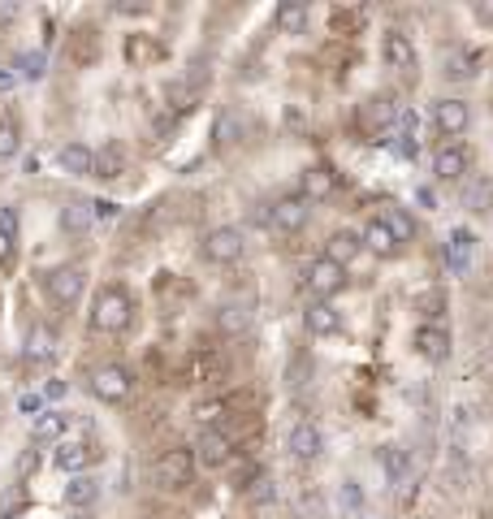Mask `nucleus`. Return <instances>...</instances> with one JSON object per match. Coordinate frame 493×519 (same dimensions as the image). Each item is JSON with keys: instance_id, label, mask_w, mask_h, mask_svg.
I'll use <instances>...</instances> for the list:
<instances>
[{"instance_id": "1", "label": "nucleus", "mask_w": 493, "mask_h": 519, "mask_svg": "<svg viewBox=\"0 0 493 519\" xmlns=\"http://www.w3.org/2000/svg\"><path fill=\"white\" fill-rule=\"evenodd\" d=\"M131 316H134V303L122 286H104L96 294V303H91V329L96 333H122L131 324Z\"/></svg>"}, {"instance_id": "2", "label": "nucleus", "mask_w": 493, "mask_h": 519, "mask_svg": "<svg viewBox=\"0 0 493 519\" xmlns=\"http://www.w3.org/2000/svg\"><path fill=\"white\" fill-rule=\"evenodd\" d=\"M199 252H203L208 264H238L243 252H247V238H243V229L238 226H217V229L203 234Z\"/></svg>"}, {"instance_id": "3", "label": "nucleus", "mask_w": 493, "mask_h": 519, "mask_svg": "<svg viewBox=\"0 0 493 519\" xmlns=\"http://www.w3.org/2000/svg\"><path fill=\"white\" fill-rule=\"evenodd\" d=\"M44 291L52 303H61V307H74L83 291H87V273L78 268V264H61V268H52V273H44Z\"/></svg>"}, {"instance_id": "4", "label": "nucleus", "mask_w": 493, "mask_h": 519, "mask_svg": "<svg viewBox=\"0 0 493 519\" xmlns=\"http://www.w3.org/2000/svg\"><path fill=\"white\" fill-rule=\"evenodd\" d=\"M152 476H156V485H161V489L191 485V476H195V454L187 451V446H173V451H164L161 459H156V467H152Z\"/></svg>"}, {"instance_id": "5", "label": "nucleus", "mask_w": 493, "mask_h": 519, "mask_svg": "<svg viewBox=\"0 0 493 519\" xmlns=\"http://www.w3.org/2000/svg\"><path fill=\"white\" fill-rule=\"evenodd\" d=\"M134 389V377L131 368H122V363H99L96 372H91V394H96L99 403H126Z\"/></svg>"}, {"instance_id": "6", "label": "nucleus", "mask_w": 493, "mask_h": 519, "mask_svg": "<svg viewBox=\"0 0 493 519\" xmlns=\"http://www.w3.org/2000/svg\"><path fill=\"white\" fill-rule=\"evenodd\" d=\"M303 282H307V291L316 294V299H333V294H342L346 291V268H342V264H333V260H312V264H307V277H303Z\"/></svg>"}, {"instance_id": "7", "label": "nucleus", "mask_w": 493, "mask_h": 519, "mask_svg": "<svg viewBox=\"0 0 493 519\" xmlns=\"http://www.w3.org/2000/svg\"><path fill=\"white\" fill-rule=\"evenodd\" d=\"M433 126L441 130L446 139L467 134V126H472V108H467V100H459V96L437 100V104H433Z\"/></svg>"}, {"instance_id": "8", "label": "nucleus", "mask_w": 493, "mask_h": 519, "mask_svg": "<svg viewBox=\"0 0 493 519\" xmlns=\"http://www.w3.org/2000/svg\"><path fill=\"white\" fill-rule=\"evenodd\" d=\"M286 446H290V454H295L298 463H316L321 451H325V433H321L316 424L298 420V424H290V433H286Z\"/></svg>"}, {"instance_id": "9", "label": "nucleus", "mask_w": 493, "mask_h": 519, "mask_svg": "<svg viewBox=\"0 0 493 519\" xmlns=\"http://www.w3.org/2000/svg\"><path fill=\"white\" fill-rule=\"evenodd\" d=\"M307 204L298 199V195H282L273 208H268V226L273 229H282V234H298V229L307 226Z\"/></svg>"}, {"instance_id": "10", "label": "nucleus", "mask_w": 493, "mask_h": 519, "mask_svg": "<svg viewBox=\"0 0 493 519\" xmlns=\"http://www.w3.org/2000/svg\"><path fill=\"white\" fill-rule=\"evenodd\" d=\"M191 454H195V463H203V467H226L230 454H234V442L221 433V428H203Z\"/></svg>"}, {"instance_id": "11", "label": "nucleus", "mask_w": 493, "mask_h": 519, "mask_svg": "<svg viewBox=\"0 0 493 519\" xmlns=\"http://www.w3.org/2000/svg\"><path fill=\"white\" fill-rule=\"evenodd\" d=\"M467 169H472V156H467V148H459V143H446V148L433 152V173L441 182H459V178H467Z\"/></svg>"}, {"instance_id": "12", "label": "nucleus", "mask_w": 493, "mask_h": 519, "mask_svg": "<svg viewBox=\"0 0 493 519\" xmlns=\"http://www.w3.org/2000/svg\"><path fill=\"white\" fill-rule=\"evenodd\" d=\"M416 351H420V359H428V363H446V359H450V333H446L441 324H420V329H416Z\"/></svg>"}, {"instance_id": "13", "label": "nucleus", "mask_w": 493, "mask_h": 519, "mask_svg": "<svg viewBox=\"0 0 493 519\" xmlns=\"http://www.w3.org/2000/svg\"><path fill=\"white\" fill-rule=\"evenodd\" d=\"M381 57H386L390 69H416V44H411V35L386 31V39H381Z\"/></svg>"}, {"instance_id": "14", "label": "nucleus", "mask_w": 493, "mask_h": 519, "mask_svg": "<svg viewBox=\"0 0 493 519\" xmlns=\"http://www.w3.org/2000/svg\"><path fill=\"white\" fill-rule=\"evenodd\" d=\"M303 324H307V333H316V338H329V333H338L342 329V312L325 303V299H316V303H307V312H303Z\"/></svg>"}, {"instance_id": "15", "label": "nucleus", "mask_w": 493, "mask_h": 519, "mask_svg": "<svg viewBox=\"0 0 493 519\" xmlns=\"http://www.w3.org/2000/svg\"><path fill=\"white\" fill-rule=\"evenodd\" d=\"M338 187V178H333V169L325 164H312V169H303V187H298V199L303 204H316V199H329Z\"/></svg>"}, {"instance_id": "16", "label": "nucleus", "mask_w": 493, "mask_h": 519, "mask_svg": "<svg viewBox=\"0 0 493 519\" xmlns=\"http://www.w3.org/2000/svg\"><path fill=\"white\" fill-rule=\"evenodd\" d=\"M360 243H363V252H372L377 260H394L398 256V243H394V234L381 226L377 217L363 226V234H360Z\"/></svg>"}, {"instance_id": "17", "label": "nucleus", "mask_w": 493, "mask_h": 519, "mask_svg": "<svg viewBox=\"0 0 493 519\" xmlns=\"http://www.w3.org/2000/svg\"><path fill=\"white\" fill-rule=\"evenodd\" d=\"M57 161L66 169L69 178H91V169H96V152L87 148V143H66L61 152H57Z\"/></svg>"}, {"instance_id": "18", "label": "nucleus", "mask_w": 493, "mask_h": 519, "mask_svg": "<svg viewBox=\"0 0 493 519\" xmlns=\"http://www.w3.org/2000/svg\"><path fill=\"white\" fill-rule=\"evenodd\" d=\"M363 252V243H360V234L355 229H338V234H329V247H325V260H333V264H351V260Z\"/></svg>"}, {"instance_id": "19", "label": "nucleus", "mask_w": 493, "mask_h": 519, "mask_svg": "<svg viewBox=\"0 0 493 519\" xmlns=\"http://www.w3.org/2000/svg\"><path fill=\"white\" fill-rule=\"evenodd\" d=\"M377 221H381V226H386V229H390V234H394V243H398V247H402V243H411V238L420 234V226H416V217H411V212H407L402 204H394V208H386V212H381Z\"/></svg>"}, {"instance_id": "20", "label": "nucleus", "mask_w": 493, "mask_h": 519, "mask_svg": "<svg viewBox=\"0 0 493 519\" xmlns=\"http://www.w3.org/2000/svg\"><path fill=\"white\" fill-rule=\"evenodd\" d=\"M52 463H57L61 472H69V476H83V467L91 463V446H87V442H61L57 454H52Z\"/></svg>"}, {"instance_id": "21", "label": "nucleus", "mask_w": 493, "mask_h": 519, "mask_svg": "<svg viewBox=\"0 0 493 519\" xmlns=\"http://www.w3.org/2000/svg\"><path fill=\"white\" fill-rule=\"evenodd\" d=\"M66 424H69V416H66V411H39V416H35V428H31L35 446H48V442H61V437H66Z\"/></svg>"}, {"instance_id": "22", "label": "nucleus", "mask_w": 493, "mask_h": 519, "mask_svg": "<svg viewBox=\"0 0 493 519\" xmlns=\"http://www.w3.org/2000/svg\"><path fill=\"white\" fill-rule=\"evenodd\" d=\"M472 252H476V234H472V229H455V234H450V243H446V260H450V268H455V273H467Z\"/></svg>"}, {"instance_id": "23", "label": "nucleus", "mask_w": 493, "mask_h": 519, "mask_svg": "<svg viewBox=\"0 0 493 519\" xmlns=\"http://www.w3.org/2000/svg\"><path fill=\"white\" fill-rule=\"evenodd\" d=\"M96 498H99V481H96V476H69L66 507H74V511H87V507H96Z\"/></svg>"}, {"instance_id": "24", "label": "nucleus", "mask_w": 493, "mask_h": 519, "mask_svg": "<svg viewBox=\"0 0 493 519\" xmlns=\"http://www.w3.org/2000/svg\"><path fill=\"white\" fill-rule=\"evenodd\" d=\"M243 139H247V117L234 113V108L230 113H221V117H217V148L226 152V148H238Z\"/></svg>"}, {"instance_id": "25", "label": "nucleus", "mask_w": 493, "mask_h": 519, "mask_svg": "<svg viewBox=\"0 0 493 519\" xmlns=\"http://www.w3.org/2000/svg\"><path fill=\"white\" fill-rule=\"evenodd\" d=\"M91 221H96V212H91L87 199H69L66 208H61V229H66V234H87Z\"/></svg>"}, {"instance_id": "26", "label": "nucleus", "mask_w": 493, "mask_h": 519, "mask_svg": "<svg viewBox=\"0 0 493 519\" xmlns=\"http://www.w3.org/2000/svg\"><path fill=\"white\" fill-rule=\"evenodd\" d=\"M277 31L282 35H303L307 31V4L282 0V4H277Z\"/></svg>"}, {"instance_id": "27", "label": "nucleus", "mask_w": 493, "mask_h": 519, "mask_svg": "<svg viewBox=\"0 0 493 519\" xmlns=\"http://www.w3.org/2000/svg\"><path fill=\"white\" fill-rule=\"evenodd\" d=\"M52 355H57V338H52V329L35 324L31 338H27V359H31V363H48Z\"/></svg>"}, {"instance_id": "28", "label": "nucleus", "mask_w": 493, "mask_h": 519, "mask_svg": "<svg viewBox=\"0 0 493 519\" xmlns=\"http://www.w3.org/2000/svg\"><path fill=\"white\" fill-rule=\"evenodd\" d=\"M96 178H122L126 173V156H122V148L117 143H108L104 152H96V169H91Z\"/></svg>"}, {"instance_id": "29", "label": "nucleus", "mask_w": 493, "mask_h": 519, "mask_svg": "<svg viewBox=\"0 0 493 519\" xmlns=\"http://www.w3.org/2000/svg\"><path fill=\"white\" fill-rule=\"evenodd\" d=\"M217 324H221L226 333H243V329L251 324V312H247L243 303H226V307L217 312Z\"/></svg>"}, {"instance_id": "30", "label": "nucleus", "mask_w": 493, "mask_h": 519, "mask_svg": "<svg viewBox=\"0 0 493 519\" xmlns=\"http://www.w3.org/2000/svg\"><path fill=\"white\" fill-rule=\"evenodd\" d=\"M381 463H386V481H390L394 489L407 481V454L402 451H394V446H390V451H381Z\"/></svg>"}, {"instance_id": "31", "label": "nucleus", "mask_w": 493, "mask_h": 519, "mask_svg": "<svg viewBox=\"0 0 493 519\" xmlns=\"http://www.w3.org/2000/svg\"><path fill=\"white\" fill-rule=\"evenodd\" d=\"M489 199H493V187H489V182H472V187L463 191V204H467L472 212H489Z\"/></svg>"}, {"instance_id": "32", "label": "nucleus", "mask_w": 493, "mask_h": 519, "mask_svg": "<svg viewBox=\"0 0 493 519\" xmlns=\"http://www.w3.org/2000/svg\"><path fill=\"white\" fill-rule=\"evenodd\" d=\"M18 148H22V134L13 122H0V161H9V156H18Z\"/></svg>"}, {"instance_id": "33", "label": "nucleus", "mask_w": 493, "mask_h": 519, "mask_svg": "<svg viewBox=\"0 0 493 519\" xmlns=\"http://www.w3.org/2000/svg\"><path fill=\"white\" fill-rule=\"evenodd\" d=\"M44 69H48L44 52H22V57H18V74H22V78H44Z\"/></svg>"}, {"instance_id": "34", "label": "nucleus", "mask_w": 493, "mask_h": 519, "mask_svg": "<svg viewBox=\"0 0 493 519\" xmlns=\"http://www.w3.org/2000/svg\"><path fill=\"white\" fill-rule=\"evenodd\" d=\"M247 498H251V502H260V507H268V502L277 498V489H273V476H256V481L247 485Z\"/></svg>"}, {"instance_id": "35", "label": "nucleus", "mask_w": 493, "mask_h": 519, "mask_svg": "<svg viewBox=\"0 0 493 519\" xmlns=\"http://www.w3.org/2000/svg\"><path fill=\"white\" fill-rule=\"evenodd\" d=\"M0 234L18 243V212H13V208H0Z\"/></svg>"}, {"instance_id": "36", "label": "nucleus", "mask_w": 493, "mask_h": 519, "mask_svg": "<svg viewBox=\"0 0 493 519\" xmlns=\"http://www.w3.org/2000/svg\"><path fill=\"white\" fill-rule=\"evenodd\" d=\"M18 407H22L27 416H39V411H44V394H22V398H18Z\"/></svg>"}, {"instance_id": "37", "label": "nucleus", "mask_w": 493, "mask_h": 519, "mask_svg": "<svg viewBox=\"0 0 493 519\" xmlns=\"http://www.w3.org/2000/svg\"><path fill=\"white\" fill-rule=\"evenodd\" d=\"M35 467H39V454H35V451H22V459H18V476H31Z\"/></svg>"}, {"instance_id": "38", "label": "nucleus", "mask_w": 493, "mask_h": 519, "mask_svg": "<svg viewBox=\"0 0 493 519\" xmlns=\"http://www.w3.org/2000/svg\"><path fill=\"white\" fill-rule=\"evenodd\" d=\"M18 502H22V485H18V489H9V493H4V502H0V515H9V511H13Z\"/></svg>"}, {"instance_id": "39", "label": "nucleus", "mask_w": 493, "mask_h": 519, "mask_svg": "<svg viewBox=\"0 0 493 519\" xmlns=\"http://www.w3.org/2000/svg\"><path fill=\"white\" fill-rule=\"evenodd\" d=\"M394 152H398V156H416V139H411V134H398Z\"/></svg>"}, {"instance_id": "40", "label": "nucleus", "mask_w": 493, "mask_h": 519, "mask_svg": "<svg viewBox=\"0 0 493 519\" xmlns=\"http://www.w3.org/2000/svg\"><path fill=\"white\" fill-rule=\"evenodd\" d=\"M13 87H18V74L9 65H0V92H13Z\"/></svg>"}, {"instance_id": "41", "label": "nucleus", "mask_w": 493, "mask_h": 519, "mask_svg": "<svg viewBox=\"0 0 493 519\" xmlns=\"http://www.w3.org/2000/svg\"><path fill=\"white\" fill-rule=\"evenodd\" d=\"M342 498H346V507H360V489H355V481L342 485Z\"/></svg>"}, {"instance_id": "42", "label": "nucleus", "mask_w": 493, "mask_h": 519, "mask_svg": "<svg viewBox=\"0 0 493 519\" xmlns=\"http://www.w3.org/2000/svg\"><path fill=\"white\" fill-rule=\"evenodd\" d=\"M9 260H13V238L0 234V264H9Z\"/></svg>"}, {"instance_id": "43", "label": "nucleus", "mask_w": 493, "mask_h": 519, "mask_svg": "<svg viewBox=\"0 0 493 519\" xmlns=\"http://www.w3.org/2000/svg\"><path fill=\"white\" fill-rule=\"evenodd\" d=\"M61 394H66V381H48L44 386V398H61Z\"/></svg>"}, {"instance_id": "44", "label": "nucleus", "mask_w": 493, "mask_h": 519, "mask_svg": "<svg viewBox=\"0 0 493 519\" xmlns=\"http://www.w3.org/2000/svg\"><path fill=\"white\" fill-rule=\"evenodd\" d=\"M18 18V4H0V22H13Z\"/></svg>"}, {"instance_id": "45", "label": "nucleus", "mask_w": 493, "mask_h": 519, "mask_svg": "<svg viewBox=\"0 0 493 519\" xmlns=\"http://www.w3.org/2000/svg\"><path fill=\"white\" fill-rule=\"evenodd\" d=\"M0 519H13V515H0Z\"/></svg>"}, {"instance_id": "46", "label": "nucleus", "mask_w": 493, "mask_h": 519, "mask_svg": "<svg viewBox=\"0 0 493 519\" xmlns=\"http://www.w3.org/2000/svg\"><path fill=\"white\" fill-rule=\"evenodd\" d=\"M74 519H83V515H74Z\"/></svg>"}]
</instances>
